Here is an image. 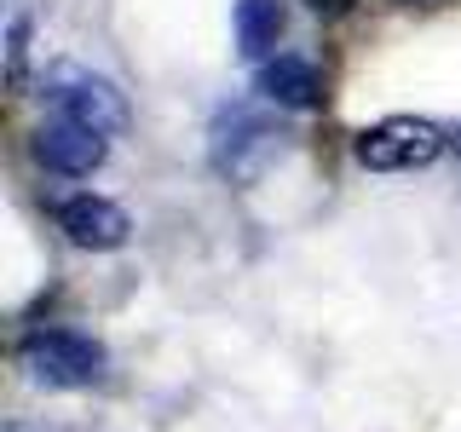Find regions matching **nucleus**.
Instances as JSON below:
<instances>
[{"mask_svg":"<svg viewBox=\"0 0 461 432\" xmlns=\"http://www.w3.org/2000/svg\"><path fill=\"white\" fill-rule=\"evenodd\" d=\"M283 0H237V47L242 58H266L283 40Z\"/></svg>","mask_w":461,"mask_h":432,"instance_id":"8","label":"nucleus"},{"mask_svg":"<svg viewBox=\"0 0 461 432\" xmlns=\"http://www.w3.org/2000/svg\"><path fill=\"white\" fill-rule=\"evenodd\" d=\"M58 115L64 122H81V127H98V133H122L127 127V104L110 81H93V76H76L58 86Z\"/></svg>","mask_w":461,"mask_h":432,"instance_id":"6","label":"nucleus"},{"mask_svg":"<svg viewBox=\"0 0 461 432\" xmlns=\"http://www.w3.org/2000/svg\"><path fill=\"white\" fill-rule=\"evenodd\" d=\"M35 156L47 162L52 173H69V179H81V173L104 167L110 156V133H98V127H81V122H47L35 133Z\"/></svg>","mask_w":461,"mask_h":432,"instance_id":"5","label":"nucleus"},{"mask_svg":"<svg viewBox=\"0 0 461 432\" xmlns=\"http://www.w3.org/2000/svg\"><path fill=\"white\" fill-rule=\"evenodd\" d=\"M6 58H12V86L23 81V58H29V18H12L6 29Z\"/></svg>","mask_w":461,"mask_h":432,"instance_id":"9","label":"nucleus"},{"mask_svg":"<svg viewBox=\"0 0 461 432\" xmlns=\"http://www.w3.org/2000/svg\"><path fill=\"white\" fill-rule=\"evenodd\" d=\"M271 150H277V133L249 110H230V115H220V127H213V162H220V173H230V179H254V173L271 162Z\"/></svg>","mask_w":461,"mask_h":432,"instance_id":"4","label":"nucleus"},{"mask_svg":"<svg viewBox=\"0 0 461 432\" xmlns=\"http://www.w3.org/2000/svg\"><path fill=\"white\" fill-rule=\"evenodd\" d=\"M52 225L64 230L76 248H93V254H110V248H122L127 242V213L115 208L110 196H64V202H52Z\"/></svg>","mask_w":461,"mask_h":432,"instance_id":"3","label":"nucleus"},{"mask_svg":"<svg viewBox=\"0 0 461 432\" xmlns=\"http://www.w3.org/2000/svg\"><path fill=\"white\" fill-rule=\"evenodd\" d=\"M259 93L283 110H317L329 98L317 64H306V58H271V64L259 69Z\"/></svg>","mask_w":461,"mask_h":432,"instance_id":"7","label":"nucleus"},{"mask_svg":"<svg viewBox=\"0 0 461 432\" xmlns=\"http://www.w3.org/2000/svg\"><path fill=\"white\" fill-rule=\"evenodd\" d=\"M438 150H444V133L432 122H415V115H386V122L364 127L352 144V156L369 173H415L438 162Z\"/></svg>","mask_w":461,"mask_h":432,"instance_id":"2","label":"nucleus"},{"mask_svg":"<svg viewBox=\"0 0 461 432\" xmlns=\"http://www.w3.org/2000/svg\"><path fill=\"white\" fill-rule=\"evenodd\" d=\"M306 6L317 12V18H346V12H352L357 0H306Z\"/></svg>","mask_w":461,"mask_h":432,"instance_id":"10","label":"nucleus"},{"mask_svg":"<svg viewBox=\"0 0 461 432\" xmlns=\"http://www.w3.org/2000/svg\"><path fill=\"white\" fill-rule=\"evenodd\" d=\"M18 369L35 386H52V392H81V386H98L110 369V352L93 335H76V328H35L18 346Z\"/></svg>","mask_w":461,"mask_h":432,"instance_id":"1","label":"nucleus"}]
</instances>
